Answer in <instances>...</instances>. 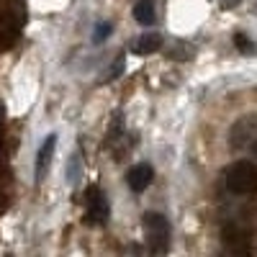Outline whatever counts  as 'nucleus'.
I'll use <instances>...</instances> for the list:
<instances>
[{
	"instance_id": "9b49d317",
	"label": "nucleus",
	"mask_w": 257,
	"mask_h": 257,
	"mask_svg": "<svg viewBox=\"0 0 257 257\" xmlns=\"http://www.w3.org/2000/svg\"><path fill=\"white\" fill-rule=\"evenodd\" d=\"M111 24H98L95 26V34H93V41H95V44H100V41H105V39H108L111 36Z\"/></svg>"
},
{
	"instance_id": "f03ea898",
	"label": "nucleus",
	"mask_w": 257,
	"mask_h": 257,
	"mask_svg": "<svg viewBox=\"0 0 257 257\" xmlns=\"http://www.w3.org/2000/svg\"><path fill=\"white\" fill-rule=\"evenodd\" d=\"M142 224H144V229L149 231V244H152V249H155V252L167 249L170 224H167V219L162 216V213H155V211L144 213V216H142Z\"/></svg>"
},
{
	"instance_id": "f257e3e1",
	"label": "nucleus",
	"mask_w": 257,
	"mask_h": 257,
	"mask_svg": "<svg viewBox=\"0 0 257 257\" xmlns=\"http://www.w3.org/2000/svg\"><path fill=\"white\" fill-rule=\"evenodd\" d=\"M224 185L226 190L237 193V196H254L257 193V165L239 160L224 170Z\"/></svg>"
},
{
	"instance_id": "2eb2a0df",
	"label": "nucleus",
	"mask_w": 257,
	"mask_h": 257,
	"mask_svg": "<svg viewBox=\"0 0 257 257\" xmlns=\"http://www.w3.org/2000/svg\"><path fill=\"white\" fill-rule=\"evenodd\" d=\"M252 152H254V155H257V142H254V144H252Z\"/></svg>"
},
{
	"instance_id": "20e7f679",
	"label": "nucleus",
	"mask_w": 257,
	"mask_h": 257,
	"mask_svg": "<svg viewBox=\"0 0 257 257\" xmlns=\"http://www.w3.org/2000/svg\"><path fill=\"white\" fill-rule=\"evenodd\" d=\"M152 180H155V170H152V165H147V162L134 165L132 170H128V175H126V183H128V188H132L134 193H144L149 185H152Z\"/></svg>"
},
{
	"instance_id": "ddd939ff",
	"label": "nucleus",
	"mask_w": 257,
	"mask_h": 257,
	"mask_svg": "<svg viewBox=\"0 0 257 257\" xmlns=\"http://www.w3.org/2000/svg\"><path fill=\"white\" fill-rule=\"evenodd\" d=\"M237 3H239V0H224V8H234Z\"/></svg>"
},
{
	"instance_id": "0eeeda50",
	"label": "nucleus",
	"mask_w": 257,
	"mask_h": 257,
	"mask_svg": "<svg viewBox=\"0 0 257 257\" xmlns=\"http://www.w3.org/2000/svg\"><path fill=\"white\" fill-rule=\"evenodd\" d=\"M162 49V36L155 34V31H147L137 39V44H134V52L137 54H155Z\"/></svg>"
},
{
	"instance_id": "1a4fd4ad",
	"label": "nucleus",
	"mask_w": 257,
	"mask_h": 257,
	"mask_svg": "<svg viewBox=\"0 0 257 257\" xmlns=\"http://www.w3.org/2000/svg\"><path fill=\"white\" fill-rule=\"evenodd\" d=\"M123 67H126V57L123 54H118L116 59H113V64H111V70H108V75H105V82H111V80H116L121 72H123Z\"/></svg>"
},
{
	"instance_id": "423d86ee",
	"label": "nucleus",
	"mask_w": 257,
	"mask_h": 257,
	"mask_svg": "<svg viewBox=\"0 0 257 257\" xmlns=\"http://www.w3.org/2000/svg\"><path fill=\"white\" fill-rule=\"evenodd\" d=\"M54 147H57V137L54 134H49L44 139V144L39 147V155H36V180H41L49 173V165H52V157H54Z\"/></svg>"
},
{
	"instance_id": "7ed1b4c3",
	"label": "nucleus",
	"mask_w": 257,
	"mask_h": 257,
	"mask_svg": "<svg viewBox=\"0 0 257 257\" xmlns=\"http://www.w3.org/2000/svg\"><path fill=\"white\" fill-rule=\"evenodd\" d=\"M85 203H88V216H90L93 224H105L108 221V201H105V193L98 185L88 188Z\"/></svg>"
},
{
	"instance_id": "9d476101",
	"label": "nucleus",
	"mask_w": 257,
	"mask_h": 257,
	"mask_svg": "<svg viewBox=\"0 0 257 257\" xmlns=\"http://www.w3.org/2000/svg\"><path fill=\"white\" fill-rule=\"evenodd\" d=\"M234 44H237V49H242L244 54H254V44H252V41H249L244 34H237V36H234Z\"/></svg>"
},
{
	"instance_id": "f8f14e48",
	"label": "nucleus",
	"mask_w": 257,
	"mask_h": 257,
	"mask_svg": "<svg viewBox=\"0 0 257 257\" xmlns=\"http://www.w3.org/2000/svg\"><path fill=\"white\" fill-rule=\"evenodd\" d=\"M77 178V157L72 160V165H70V180H75Z\"/></svg>"
},
{
	"instance_id": "39448f33",
	"label": "nucleus",
	"mask_w": 257,
	"mask_h": 257,
	"mask_svg": "<svg viewBox=\"0 0 257 257\" xmlns=\"http://www.w3.org/2000/svg\"><path fill=\"white\" fill-rule=\"evenodd\" d=\"M221 234H224L226 249H231V252H244L249 247V234L242 226H237V224H226Z\"/></svg>"
},
{
	"instance_id": "6e6552de",
	"label": "nucleus",
	"mask_w": 257,
	"mask_h": 257,
	"mask_svg": "<svg viewBox=\"0 0 257 257\" xmlns=\"http://www.w3.org/2000/svg\"><path fill=\"white\" fill-rule=\"evenodd\" d=\"M134 18L139 26H152L157 21V13H155V0H139L134 6Z\"/></svg>"
},
{
	"instance_id": "4468645a",
	"label": "nucleus",
	"mask_w": 257,
	"mask_h": 257,
	"mask_svg": "<svg viewBox=\"0 0 257 257\" xmlns=\"http://www.w3.org/2000/svg\"><path fill=\"white\" fill-rule=\"evenodd\" d=\"M0 132H3V111H0ZM0 137H3V134H0Z\"/></svg>"
}]
</instances>
